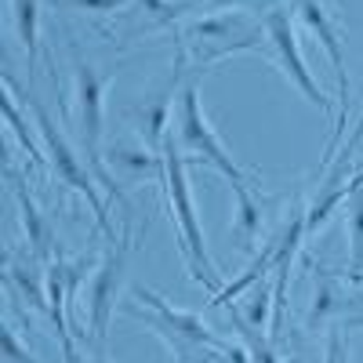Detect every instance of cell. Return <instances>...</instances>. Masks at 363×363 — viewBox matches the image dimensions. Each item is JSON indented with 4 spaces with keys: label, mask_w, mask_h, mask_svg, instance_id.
<instances>
[{
    "label": "cell",
    "mask_w": 363,
    "mask_h": 363,
    "mask_svg": "<svg viewBox=\"0 0 363 363\" xmlns=\"http://www.w3.org/2000/svg\"><path fill=\"white\" fill-rule=\"evenodd\" d=\"M233 196H236V222H233L236 247L251 251V247H255V240H258V233H262V211H258V203H255L251 189L233 193Z\"/></svg>",
    "instance_id": "cell-8"
},
{
    "label": "cell",
    "mask_w": 363,
    "mask_h": 363,
    "mask_svg": "<svg viewBox=\"0 0 363 363\" xmlns=\"http://www.w3.org/2000/svg\"><path fill=\"white\" fill-rule=\"evenodd\" d=\"M113 80V73H99L91 62L77 58V124H80V138H84V157L87 167L95 174V182H102V189L116 200H124L120 186L113 182L106 160H102V106H106V84Z\"/></svg>",
    "instance_id": "cell-3"
},
{
    "label": "cell",
    "mask_w": 363,
    "mask_h": 363,
    "mask_svg": "<svg viewBox=\"0 0 363 363\" xmlns=\"http://www.w3.org/2000/svg\"><path fill=\"white\" fill-rule=\"evenodd\" d=\"M352 215H349V280L359 284L363 280V186L352 189L349 196Z\"/></svg>",
    "instance_id": "cell-10"
},
{
    "label": "cell",
    "mask_w": 363,
    "mask_h": 363,
    "mask_svg": "<svg viewBox=\"0 0 363 363\" xmlns=\"http://www.w3.org/2000/svg\"><path fill=\"white\" fill-rule=\"evenodd\" d=\"M62 4L77 11H116V8H124V0H62Z\"/></svg>",
    "instance_id": "cell-18"
},
{
    "label": "cell",
    "mask_w": 363,
    "mask_h": 363,
    "mask_svg": "<svg viewBox=\"0 0 363 363\" xmlns=\"http://www.w3.org/2000/svg\"><path fill=\"white\" fill-rule=\"evenodd\" d=\"M229 4H240V0H211V11H222V8H229Z\"/></svg>",
    "instance_id": "cell-22"
},
{
    "label": "cell",
    "mask_w": 363,
    "mask_h": 363,
    "mask_svg": "<svg viewBox=\"0 0 363 363\" xmlns=\"http://www.w3.org/2000/svg\"><path fill=\"white\" fill-rule=\"evenodd\" d=\"M160 157H164V167H160L164 196H167V207H171V222H174V233H178V247H182V258H186V269L196 284H203L211 294H218L222 291V272L207 255V240H203L196 207H193V196H189V182H186V157H182V145H174V135L164 138Z\"/></svg>",
    "instance_id": "cell-1"
},
{
    "label": "cell",
    "mask_w": 363,
    "mask_h": 363,
    "mask_svg": "<svg viewBox=\"0 0 363 363\" xmlns=\"http://www.w3.org/2000/svg\"><path fill=\"white\" fill-rule=\"evenodd\" d=\"M33 106V116H37V128H40V135H44V149H48V157H51V167L58 171V178L66 182L69 189H77L80 196H87V203H91V215H95V222H99V229L109 236V240H116V229H113V222H109V211H106V200L95 193V174H91V167H84L80 160H77V153L69 149V142L55 131V124H51V116L37 106V102H29Z\"/></svg>",
    "instance_id": "cell-6"
},
{
    "label": "cell",
    "mask_w": 363,
    "mask_h": 363,
    "mask_svg": "<svg viewBox=\"0 0 363 363\" xmlns=\"http://www.w3.org/2000/svg\"><path fill=\"white\" fill-rule=\"evenodd\" d=\"M95 363H102V359H95Z\"/></svg>",
    "instance_id": "cell-25"
},
{
    "label": "cell",
    "mask_w": 363,
    "mask_h": 363,
    "mask_svg": "<svg viewBox=\"0 0 363 363\" xmlns=\"http://www.w3.org/2000/svg\"><path fill=\"white\" fill-rule=\"evenodd\" d=\"M8 287H18L26 298H29V306L40 309V313H51V301H48V284H40L37 277H29V272L22 265H11L8 269Z\"/></svg>",
    "instance_id": "cell-13"
},
{
    "label": "cell",
    "mask_w": 363,
    "mask_h": 363,
    "mask_svg": "<svg viewBox=\"0 0 363 363\" xmlns=\"http://www.w3.org/2000/svg\"><path fill=\"white\" fill-rule=\"evenodd\" d=\"M363 138V113H359V124H356V131L345 138V149H342V153H338V160H349L352 157V149H356V142Z\"/></svg>",
    "instance_id": "cell-19"
},
{
    "label": "cell",
    "mask_w": 363,
    "mask_h": 363,
    "mask_svg": "<svg viewBox=\"0 0 363 363\" xmlns=\"http://www.w3.org/2000/svg\"><path fill=\"white\" fill-rule=\"evenodd\" d=\"M352 327H363V316H359V320H352Z\"/></svg>",
    "instance_id": "cell-24"
},
{
    "label": "cell",
    "mask_w": 363,
    "mask_h": 363,
    "mask_svg": "<svg viewBox=\"0 0 363 363\" xmlns=\"http://www.w3.org/2000/svg\"><path fill=\"white\" fill-rule=\"evenodd\" d=\"M138 4L153 15L157 22H164V26H167V22H178V15L186 11L182 4H171V0H138Z\"/></svg>",
    "instance_id": "cell-16"
},
{
    "label": "cell",
    "mask_w": 363,
    "mask_h": 363,
    "mask_svg": "<svg viewBox=\"0 0 363 363\" xmlns=\"http://www.w3.org/2000/svg\"><path fill=\"white\" fill-rule=\"evenodd\" d=\"M269 306H277V294H272L265 284H255L251 287V306H247V313H244V320H247V327L251 330H265V323H269Z\"/></svg>",
    "instance_id": "cell-15"
},
{
    "label": "cell",
    "mask_w": 363,
    "mask_h": 363,
    "mask_svg": "<svg viewBox=\"0 0 363 363\" xmlns=\"http://www.w3.org/2000/svg\"><path fill=\"white\" fill-rule=\"evenodd\" d=\"M15 196H18V207H22V225H26V236H29V244H33V255L37 258H48V240H51V233H48V225H44V218H40V211H37V203H33V196L26 193V186L15 178Z\"/></svg>",
    "instance_id": "cell-9"
},
{
    "label": "cell",
    "mask_w": 363,
    "mask_h": 363,
    "mask_svg": "<svg viewBox=\"0 0 363 363\" xmlns=\"http://www.w3.org/2000/svg\"><path fill=\"white\" fill-rule=\"evenodd\" d=\"M255 363H277V356H272V345H265L262 352H255Z\"/></svg>",
    "instance_id": "cell-21"
},
{
    "label": "cell",
    "mask_w": 363,
    "mask_h": 363,
    "mask_svg": "<svg viewBox=\"0 0 363 363\" xmlns=\"http://www.w3.org/2000/svg\"><path fill=\"white\" fill-rule=\"evenodd\" d=\"M294 11L301 18V26L316 37V44L323 48V55L330 58V69H335V80H338V120H335V135H330V145H327V157H323V167H330L335 160V149L338 142L345 138V109H349V80H345V40H342V26L338 18L330 15V8L323 0H294Z\"/></svg>",
    "instance_id": "cell-4"
},
{
    "label": "cell",
    "mask_w": 363,
    "mask_h": 363,
    "mask_svg": "<svg viewBox=\"0 0 363 363\" xmlns=\"http://www.w3.org/2000/svg\"><path fill=\"white\" fill-rule=\"evenodd\" d=\"M359 186H363V171H359V174H356V178L349 182V189H359Z\"/></svg>",
    "instance_id": "cell-23"
},
{
    "label": "cell",
    "mask_w": 363,
    "mask_h": 363,
    "mask_svg": "<svg viewBox=\"0 0 363 363\" xmlns=\"http://www.w3.org/2000/svg\"><path fill=\"white\" fill-rule=\"evenodd\" d=\"M120 265H124V258H120V255L102 258V265L95 269V280H91V294H87V316H91V338H95V342H106L109 316H113V309H116Z\"/></svg>",
    "instance_id": "cell-7"
},
{
    "label": "cell",
    "mask_w": 363,
    "mask_h": 363,
    "mask_svg": "<svg viewBox=\"0 0 363 363\" xmlns=\"http://www.w3.org/2000/svg\"><path fill=\"white\" fill-rule=\"evenodd\" d=\"M174 128H178L182 153H193L200 164H207V167H215L218 174H225L229 186H233V193L251 189L244 167L233 160V153L222 145V138L215 135V128L207 124L203 106H200V95H196V84L182 87V99H178V109H174Z\"/></svg>",
    "instance_id": "cell-2"
},
{
    "label": "cell",
    "mask_w": 363,
    "mask_h": 363,
    "mask_svg": "<svg viewBox=\"0 0 363 363\" xmlns=\"http://www.w3.org/2000/svg\"><path fill=\"white\" fill-rule=\"evenodd\" d=\"M330 306H335V294H330V287H320V291H316V309H313V316H316V313L323 316Z\"/></svg>",
    "instance_id": "cell-20"
},
{
    "label": "cell",
    "mask_w": 363,
    "mask_h": 363,
    "mask_svg": "<svg viewBox=\"0 0 363 363\" xmlns=\"http://www.w3.org/2000/svg\"><path fill=\"white\" fill-rule=\"evenodd\" d=\"M265 40L272 44V58H277V66L284 69V77L291 80V87L301 91V99L309 106H316L320 113H330V99L323 95V87L316 84L313 69L306 66V55L298 48V37H294V26H291V15L284 8H272L265 18Z\"/></svg>",
    "instance_id": "cell-5"
},
{
    "label": "cell",
    "mask_w": 363,
    "mask_h": 363,
    "mask_svg": "<svg viewBox=\"0 0 363 363\" xmlns=\"http://www.w3.org/2000/svg\"><path fill=\"white\" fill-rule=\"evenodd\" d=\"M4 113H8V128H11V135L22 142V149L29 157H33L37 164H44V153H40V145L33 142V135H29V128L22 124V116H18V102H15V80L4 73Z\"/></svg>",
    "instance_id": "cell-12"
},
{
    "label": "cell",
    "mask_w": 363,
    "mask_h": 363,
    "mask_svg": "<svg viewBox=\"0 0 363 363\" xmlns=\"http://www.w3.org/2000/svg\"><path fill=\"white\" fill-rule=\"evenodd\" d=\"M247 18L244 15H215V18H200L193 22L189 37H200V40H215V37H233L236 29H244Z\"/></svg>",
    "instance_id": "cell-14"
},
{
    "label": "cell",
    "mask_w": 363,
    "mask_h": 363,
    "mask_svg": "<svg viewBox=\"0 0 363 363\" xmlns=\"http://www.w3.org/2000/svg\"><path fill=\"white\" fill-rule=\"evenodd\" d=\"M4 363H37L33 356H29V352L18 345L15 327H11V323H4Z\"/></svg>",
    "instance_id": "cell-17"
},
{
    "label": "cell",
    "mask_w": 363,
    "mask_h": 363,
    "mask_svg": "<svg viewBox=\"0 0 363 363\" xmlns=\"http://www.w3.org/2000/svg\"><path fill=\"white\" fill-rule=\"evenodd\" d=\"M37 15H40V0H11V18H15V33L29 55V62L37 58L40 37H37Z\"/></svg>",
    "instance_id": "cell-11"
}]
</instances>
